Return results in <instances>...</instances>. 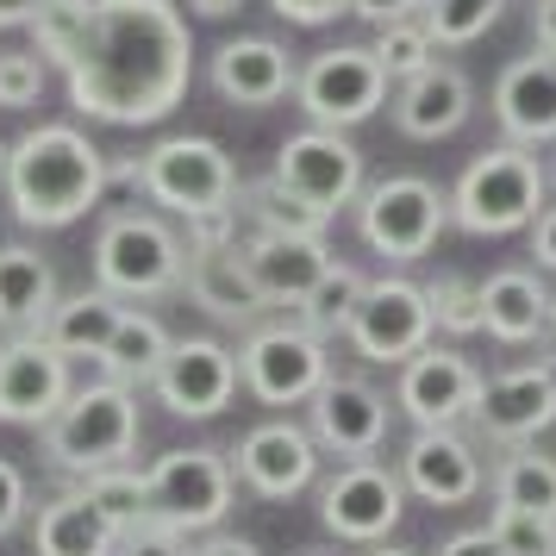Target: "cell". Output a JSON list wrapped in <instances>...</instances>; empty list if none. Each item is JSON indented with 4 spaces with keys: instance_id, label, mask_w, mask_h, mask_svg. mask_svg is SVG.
I'll return each instance as SVG.
<instances>
[{
    "instance_id": "60d3db41",
    "label": "cell",
    "mask_w": 556,
    "mask_h": 556,
    "mask_svg": "<svg viewBox=\"0 0 556 556\" xmlns=\"http://www.w3.org/2000/svg\"><path fill=\"white\" fill-rule=\"evenodd\" d=\"M31 513V481L26 469L13 463V456H0V538H13V531L26 526Z\"/></svg>"
},
{
    "instance_id": "f1b7e54d",
    "label": "cell",
    "mask_w": 556,
    "mask_h": 556,
    "mask_svg": "<svg viewBox=\"0 0 556 556\" xmlns=\"http://www.w3.org/2000/svg\"><path fill=\"white\" fill-rule=\"evenodd\" d=\"M119 319H126V301H119V294H106V288H76V294H63V301L51 306V319H45L38 338L76 363V356H101L106 338L119 331Z\"/></svg>"
},
{
    "instance_id": "7a4b0ae2",
    "label": "cell",
    "mask_w": 556,
    "mask_h": 556,
    "mask_svg": "<svg viewBox=\"0 0 556 556\" xmlns=\"http://www.w3.org/2000/svg\"><path fill=\"white\" fill-rule=\"evenodd\" d=\"M106 201V151L81 126H31L7 151V206L31 231H63Z\"/></svg>"
},
{
    "instance_id": "3957f363",
    "label": "cell",
    "mask_w": 556,
    "mask_h": 556,
    "mask_svg": "<svg viewBox=\"0 0 556 556\" xmlns=\"http://www.w3.org/2000/svg\"><path fill=\"white\" fill-rule=\"evenodd\" d=\"M144 438V413H138V388H119V381H81L76 394L63 401L51 426L38 431V451L51 463L56 476L88 481L101 469H119L131 463Z\"/></svg>"
},
{
    "instance_id": "8992f818",
    "label": "cell",
    "mask_w": 556,
    "mask_h": 556,
    "mask_svg": "<svg viewBox=\"0 0 556 556\" xmlns=\"http://www.w3.org/2000/svg\"><path fill=\"white\" fill-rule=\"evenodd\" d=\"M188 238V263H181V294L201 306L206 319H219L231 331H256L276 301L263 294L251 256H244V231H238V213H219V219H194L181 231Z\"/></svg>"
},
{
    "instance_id": "7402d4cb",
    "label": "cell",
    "mask_w": 556,
    "mask_h": 556,
    "mask_svg": "<svg viewBox=\"0 0 556 556\" xmlns=\"http://www.w3.org/2000/svg\"><path fill=\"white\" fill-rule=\"evenodd\" d=\"M394 469H401L406 494L426 506H469L488 488L481 444L469 431H413V444L401 451Z\"/></svg>"
},
{
    "instance_id": "4fadbf2b",
    "label": "cell",
    "mask_w": 556,
    "mask_h": 556,
    "mask_svg": "<svg viewBox=\"0 0 556 556\" xmlns=\"http://www.w3.org/2000/svg\"><path fill=\"white\" fill-rule=\"evenodd\" d=\"M481 376L476 356L451 351V344H426V351L394 369V413L413 419V431H469L481 406Z\"/></svg>"
},
{
    "instance_id": "f6af8a7d",
    "label": "cell",
    "mask_w": 556,
    "mask_h": 556,
    "mask_svg": "<svg viewBox=\"0 0 556 556\" xmlns=\"http://www.w3.org/2000/svg\"><path fill=\"white\" fill-rule=\"evenodd\" d=\"M531 269H544V276H556V201L531 219Z\"/></svg>"
},
{
    "instance_id": "ac0fdd59",
    "label": "cell",
    "mask_w": 556,
    "mask_h": 556,
    "mask_svg": "<svg viewBox=\"0 0 556 556\" xmlns=\"http://www.w3.org/2000/svg\"><path fill=\"white\" fill-rule=\"evenodd\" d=\"M226 456H231V476H238L244 494H256V501H294L306 488H319V456L326 451L294 419H263Z\"/></svg>"
},
{
    "instance_id": "2e32d148",
    "label": "cell",
    "mask_w": 556,
    "mask_h": 556,
    "mask_svg": "<svg viewBox=\"0 0 556 556\" xmlns=\"http://www.w3.org/2000/svg\"><path fill=\"white\" fill-rule=\"evenodd\" d=\"M551 426H556V363L538 356V363H513L501 376H488L469 438L494 444V451H513V444H538Z\"/></svg>"
},
{
    "instance_id": "ffe728a7",
    "label": "cell",
    "mask_w": 556,
    "mask_h": 556,
    "mask_svg": "<svg viewBox=\"0 0 556 556\" xmlns=\"http://www.w3.org/2000/svg\"><path fill=\"white\" fill-rule=\"evenodd\" d=\"M70 394H76V369H70V356L51 351L38 331L0 344V426L45 431L56 413H63Z\"/></svg>"
},
{
    "instance_id": "ee69618b",
    "label": "cell",
    "mask_w": 556,
    "mask_h": 556,
    "mask_svg": "<svg viewBox=\"0 0 556 556\" xmlns=\"http://www.w3.org/2000/svg\"><path fill=\"white\" fill-rule=\"evenodd\" d=\"M426 0H351V20H363L369 31L394 26V20H419Z\"/></svg>"
},
{
    "instance_id": "603a6c76",
    "label": "cell",
    "mask_w": 556,
    "mask_h": 556,
    "mask_svg": "<svg viewBox=\"0 0 556 556\" xmlns=\"http://www.w3.org/2000/svg\"><path fill=\"white\" fill-rule=\"evenodd\" d=\"M488 106H494L501 144H526V151L556 144V56H544V51L513 56L494 76Z\"/></svg>"
},
{
    "instance_id": "30bf717a",
    "label": "cell",
    "mask_w": 556,
    "mask_h": 556,
    "mask_svg": "<svg viewBox=\"0 0 556 556\" xmlns=\"http://www.w3.org/2000/svg\"><path fill=\"white\" fill-rule=\"evenodd\" d=\"M451 226V194L426 176H381L356 201V231L363 244L388 263H419L438 251V238Z\"/></svg>"
},
{
    "instance_id": "f546056e",
    "label": "cell",
    "mask_w": 556,
    "mask_h": 556,
    "mask_svg": "<svg viewBox=\"0 0 556 556\" xmlns=\"http://www.w3.org/2000/svg\"><path fill=\"white\" fill-rule=\"evenodd\" d=\"M169 326L156 319V313H144V306H126V319H119V331L106 338V351L94 356L101 363L106 381H119V388H151L156 369H163V356H169Z\"/></svg>"
},
{
    "instance_id": "cb8c5ba5",
    "label": "cell",
    "mask_w": 556,
    "mask_h": 556,
    "mask_svg": "<svg viewBox=\"0 0 556 556\" xmlns=\"http://www.w3.org/2000/svg\"><path fill=\"white\" fill-rule=\"evenodd\" d=\"M388 113H394V131H401V138L438 144V138H451V131L469 126V113H476V81H469V70H456V63L438 56V63L419 70L413 81H394Z\"/></svg>"
},
{
    "instance_id": "83f0119b",
    "label": "cell",
    "mask_w": 556,
    "mask_h": 556,
    "mask_svg": "<svg viewBox=\"0 0 556 556\" xmlns=\"http://www.w3.org/2000/svg\"><path fill=\"white\" fill-rule=\"evenodd\" d=\"M31 551L38 556H119V531H113V519L81 488H63V494H51L38 506Z\"/></svg>"
},
{
    "instance_id": "ba28073f",
    "label": "cell",
    "mask_w": 556,
    "mask_h": 556,
    "mask_svg": "<svg viewBox=\"0 0 556 556\" xmlns=\"http://www.w3.org/2000/svg\"><path fill=\"white\" fill-rule=\"evenodd\" d=\"M151 481V526L176 531V538H206V531H226L231 506H238V476H231L226 451H163L144 469Z\"/></svg>"
},
{
    "instance_id": "1f68e13d",
    "label": "cell",
    "mask_w": 556,
    "mask_h": 556,
    "mask_svg": "<svg viewBox=\"0 0 556 556\" xmlns=\"http://www.w3.org/2000/svg\"><path fill=\"white\" fill-rule=\"evenodd\" d=\"M231 213H238V226H244V231H313V238H326V226H331L326 213H313L306 201H294L276 176L244 181Z\"/></svg>"
},
{
    "instance_id": "db71d44e",
    "label": "cell",
    "mask_w": 556,
    "mask_h": 556,
    "mask_svg": "<svg viewBox=\"0 0 556 556\" xmlns=\"http://www.w3.org/2000/svg\"><path fill=\"white\" fill-rule=\"evenodd\" d=\"M301 556H331V551H301Z\"/></svg>"
},
{
    "instance_id": "e575fe53",
    "label": "cell",
    "mask_w": 556,
    "mask_h": 556,
    "mask_svg": "<svg viewBox=\"0 0 556 556\" xmlns=\"http://www.w3.org/2000/svg\"><path fill=\"white\" fill-rule=\"evenodd\" d=\"M88 20H94V0H38V20H31V51L45 56L51 70H70L88 38Z\"/></svg>"
},
{
    "instance_id": "d6a6232c",
    "label": "cell",
    "mask_w": 556,
    "mask_h": 556,
    "mask_svg": "<svg viewBox=\"0 0 556 556\" xmlns=\"http://www.w3.org/2000/svg\"><path fill=\"white\" fill-rule=\"evenodd\" d=\"M363 288H369V276L356 269V263H331L326 276H319V288L306 294L301 306H294V319H301L306 331H319V338H344L356 319V306H363Z\"/></svg>"
},
{
    "instance_id": "e0dca14e",
    "label": "cell",
    "mask_w": 556,
    "mask_h": 556,
    "mask_svg": "<svg viewBox=\"0 0 556 556\" xmlns=\"http://www.w3.org/2000/svg\"><path fill=\"white\" fill-rule=\"evenodd\" d=\"M388 419H394V401L381 394L369 376H338L306 401V431L313 444L338 463H363V456H381L388 444Z\"/></svg>"
},
{
    "instance_id": "6da1fadb",
    "label": "cell",
    "mask_w": 556,
    "mask_h": 556,
    "mask_svg": "<svg viewBox=\"0 0 556 556\" xmlns=\"http://www.w3.org/2000/svg\"><path fill=\"white\" fill-rule=\"evenodd\" d=\"M194 76L188 20L169 0H94V20L76 63L63 70L70 106L101 126H156L169 119Z\"/></svg>"
},
{
    "instance_id": "8fae6325",
    "label": "cell",
    "mask_w": 556,
    "mask_h": 556,
    "mask_svg": "<svg viewBox=\"0 0 556 556\" xmlns=\"http://www.w3.org/2000/svg\"><path fill=\"white\" fill-rule=\"evenodd\" d=\"M388 88L394 81L381 76V63L369 45H331V51L306 56L301 81H294V101H301L306 126L326 131H351L363 119H376L388 106Z\"/></svg>"
},
{
    "instance_id": "d4e9b609",
    "label": "cell",
    "mask_w": 556,
    "mask_h": 556,
    "mask_svg": "<svg viewBox=\"0 0 556 556\" xmlns=\"http://www.w3.org/2000/svg\"><path fill=\"white\" fill-rule=\"evenodd\" d=\"M206 76H213V94L231 106H276L294 94V81H301V70H294V56L281 51L276 38H226L219 51H213V63H206Z\"/></svg>"
},
{
    "instance_id": "f5cc1de1",
    "label": "cell",
    "mask_w": 556,
    "mask_h": 556,
    "mask_svg": "<svg viewBox=\"0 0 556 556\" xmlns=\"http://www.w3.org/2000/svg\"><path fill=\"white\" fill-rule=\"evenodd\" d=\"M7 151H13V144H7V138H0V188H7Z\"/></svg>"
},
{
    "instance_id": "4316f807",
    "label": "cell",
    "mask_w": 556,
    "mask_h": 556,
    "mask_svg": "<svg viewBox=\"0 0 556 556\" xmlns=\"http://www.w3.org/2000/svg\"><path fill=\"white\" fill-rule=\"evenodd\" d=\"M56 301H63V288H56L51 256L31 251V244H0V331L7 338L45 331Z\"/></svg>"
},
{
    "instance_id": "7bdbcfd3",
    "label": "cell",
    "mask_w": 556,
    "mask_h": 556,
    "mask_svg": "<svg viewBox=\"0 0 556 556\" xmlns=\"http://www.w3.org/2000/svg\"><path fill=\"white\" fill-rule=\"evenodd\" d=\"M288 26H331L338 13H351V0H269Z\"/></svg>"
},
{
    "instance_id": "484cf974",
    "label": "cell",
    "mask_w": 556,
    "mask_h": 556,
    "mask_svg": "<svg viewBox=\"0 0 556 556\" xmlns=\"http://www.w3.org/2000/svg\"><path fill=\"white\" fill-rule=\"evenodd\" d=\"M244 256H251L256 281L276 306H301L319 288V276L338 263L326 251V238H313V231H244Z\"/></svg>"
},
{
    "instance_id": "5bb4252c",
    "label": "cell",
    "mask_w": 556,
    "mask_h": 556,
    "mask_svg": "<svg viewBox=\"0 0 556 556\" xmlns=\"http://www.w3.org/2000/svg\"><path fill=\"white\" fill-rule=\"evenodd\" d=\"M401 513H406V481L381 456L338 463L331 476H319V526L338 544H388Z\"/></svg>"
},
{
    "instance_id": "681fc988",
    "label": "cell",
    "mask_w": 556,
    "mask_h": 556,
    "mask_svg": "<svg viewBox=\"0 0 556 556\" xmlns=\"http://www.w3.org/2000/svg\"><path fill=\"white\" fill-rule=\"evenodd\" d=\"M38 20V0H0V31H20Z\"/></svg>"
},
{
    "instance_id": "f35d334b",
    "label": "cell",
    "mask_w": 556,
    "mask_h": 556,
    "mask_svg": "<svg viewBox=\"0 0 556 556\" xmlns=\"http://www.w3.org/2000/svg\"><path fill=\"white\" fill-rule=\"evenodd\" d=\"M488 531H494L501 556H556V519H538V513L494 506V513H488Z\"/></svg>"
},
{
    "instance_id": "816d5d0a",
    "label": "cell",
    "mask_w": 556,
    "mask_h": 556,
    "mask_svg": "<svg viewBox=\"0 0 556 556\" xmlns=\"http://www.w3.org/2000/svg\"><path fill=\"white\" fill-rule=\"evenodd\" d=\"M369 556H419V551H406V544H369Z\"/></svg>"
},
{
    "instance_id": "d6986e66",
    "label": "cell",
    "mask_w": 556,
    "mask_h": 556,
    "mask_svg": "<svg viewBox=\"0 0 556 556\" xmlns=\"http://www.w3.org/2000/svg\"><path fill=\"white\" fill-rule=\"evenodd\" d=\"M238 388H244V376H238V351L226 338H176L151 381V394L176 419H219L238 401Z\"/></svg>"
},
{
    "instance_id": "9a60e30c",
    "label": "cell",
    "mask_w": 556,
    "mask_h": 556,
    "mask_svg": "<svg viewBox=\"0 0 556 556\" xmlns=\"http://www.w3.org/2000/svg\"><path fill=\"white\" fill-rule=\"evenodd\" d=\"M431 301H426V281H406V276H369L363 288V306L351 319V351L376 369H401L431 344Z\"/></svg>"
},
{
    "instance_id": "836d02e7",
    "label": "cell",
    "mask_w": 556,
    "mask_h": 556,
    "mask_svg": "<svg viewBox=\"0 0 556 556\" xmlns=\"http://www.w3.org/2000/svg\"><path fill=\"white\" fill-rule=\"evenodd\" d=\"M76 488L101 506L106 519H113V531H119V538H131L138 526H151V481H144V469L119 463V469H101V476L76 481Z\"/></svg>"
},
{
    "instance_id": "f907efd6",
    "label": "cell",
    "mask_w": 556,
    "mask_h": 556,
    "mask_svg": "<svg viewBox=\"0 0 556 556\" xmlns=\"http://www.w3.org/2000/svg\"><path fill=\"white\" fill-rule=\"evenodd\" d=\"M188 7H194L201 20H231V13H238L244 0H188Z\"/></svg>"
},
{
    "instance_id": "c3c4849f",
    "label": "cell",
    "mask_w": 556,
    "mask_h": 556,
    "mask_svg": "<svg viewBox=\"0 0 556 556\" xmlns=\"http://www.w3.org/2000/svg\"><path fill=\"white\" fill-rule=\"evenodd\" d=\"M531 38H538L544 56H556V0H538L531 7Z\"/></svg>"
},
{
    "instance_id": "7c38bea8",
    "label": "cell",
    "mask_w": 556,
    "mask_h": 556,
    "mask_svg": "<svg viewBox=\"0 0 556 556\" xmlns=\"http://www.w3.org/2000/svg\"><path fill=\"white\" fill-rule=\"evenodd\" d=\"M269 176L294 201H306L313 213H326V219H338L344 206H356L363 188H369V169H363V151L351 144V131H326V126H306L294 138H281Z\"/></svg>"
},
{
    "instance_id": "9c48e42d",
    "label": "cell",
    "mask_w": 556,
    "mask_h": 556,
    "mask_svg": "<svg viewBox=\"0 0 556 556\" xmlns=\"http://www.w3.org/2000/svg\"><path fill=\"white\" fill-rule=\"evenodd\" d=\"M238 376L256 406H306L331 381V344L301 319H263L238 344Z\"/></svg>"
},
{
    "instance_id": "74e56055",
    "label": "cell",
    "mask_w": 556,
    "mask_h": 556,
    "mask_svg": "<svg viewBox=\"0 0 556 556\" xmlns=\"http://www.w3.org/2000/svg\"><path fill=\"white\" fill-rule=\"evenodd\" d=\"M426 301H431V326L438 331H451V338H476L481 331V281L438 269L426 281Z\"/></svg>"
},
{
    "instance_id": "277c9868",
    "label": "cell",
    "mask_w": 556,
    "mask_h": 556,
    "mask_svg": "<svg viewBox=\"0 0 556 556\" xmlns=\"http://www.w3.org/2000/svg\"><path fill=\"white\" fill-rule=\"evenodd\" d=\"M544 206H551V169L538 163V151L488 144L481 156H469V169L451 188V226L476 238H506V231H531Z\"/></svg>"
},
{
    "instance_id": "ab89813d",
    "label": "cell",
    "mask_w": 556,
    "mask_h": 556,
    "mask_svg": "<svg viewBox=\"0 0 556 556\" xmlns=\"http://www.w3.org/2000/svg\"><path fill=\"white\" fill-rule=\"evenodd\" d=\"M45 81H51V63L38 51H0V106L7 113L38 106L45 101Z\"/></svg>"
},
{
    "instance_id": "bcb514c9",
    "label": "cell",
    "mask_w": 556,
    "mask_h": 556,
    "mask_svg": "<svg viewBox=\"0 0 556 556\" xmlns=\"http://www.w3.org/2000/svg\"><path fill=\"white\" fill-rule=\"evenodd\" d=\"M438 556H501V544H494L488 526H469V531H451V538L438 544Z\"/></svg>"
},
{
    "instance_id": "11a10c76",
    "label": "cell",
    "mask_w": 556,
    "mask_h": 556,
    "mask_svg": "<svg viewBox=\"0 0 556 556\" xmlns=\"http://www.w3.org/2000/svg\"><path fill=\"white\" fill-rule=\"evenodd\" d=\"M551 181H556V163H551Z\"/></svg>"
},
{
    "instance_id": "d590c367",
    "label": "cell",
    "mask_w": 556,
    "mask_h": 556,
    "mask_svg": "<svg viewBox=\"0 0 556 556\" xmlns=\"http://www.w3.org/2000/svg\"><path fill=\"white\" fill-rule=\"evenodd\" d=\"M501 13H506V0H426L419 26L431 31L438 51H463V45H476V38H488L501 26Z\"/></svg>"
},
{
    "instance_id": "5b68a950",
    "label": "cell",
    "mask_w": 556,
    "mask_h": 556,
    "mask_svg": "<svg viewBox=\"0 0 556 556\" xmlns=\"http://www.w3.org/2000/svg\"><path fill=\"white\" fill-rule=\"evenodd\" d=\"M181 263H188V238L163 213L119 206L94 231V288L119 294L126 306L181 294Z\"/></svg>"
},
{
    "instance_id": "52a82bcc",
    "label": "cell",
    "mask_w": 556,
    "mask_h": 556,
    "mask_svg": "<svg viewBox=\"0 0 556 556\" xmlns=\"http://www.w3.org/2000/svg\"><path fill=\"white\" fill-rule=\"evenodd\" d=\"M238 163H231L213 138H194V131H176V138H156L151 151H144V181H138V194L163 213H176L181 226H194V219H219L238 206Z\"/></svg>"
},
{
    "instance_id": "4dcf8cb0",
    "label": "cell",
    "mask_w": 556,
    "mask_h": 556,
    "mask_svg": "<svg viewBox=\"0 0 556 556\" xmlns=\"http://www.w3.org/2000/svg\"><path fill=\"white\" fill-rule=\"evenodd\" d=\"M494 506H513V513H538V519H556V456H544L538 444H513L494 463Z\"/></svg>"
},
{
    "instance_id": "44dd1931",
    "label": "cell",
    "mask_w": 556,
    "mask_h": 556,
    "mask_svg": "<svg viewBox=\"0 0 556 556\" xmlns=\"http://www.w3.org/2000/svg\"><path fill=\"white\" fill-rule=\"evenodd\" d=\"M481 331L506 344V351H531V344H556V288L544 281V269L513 263L481 281Z\"/></svg>"
},
{
    "instance_id": "b9f144b4",
    "label": "cell",
    "mask_w": 556,
    "mask_h": 556,
    "mask_svg": "<svg viewBox=\"0 0 556 556\" xmlns=\"http://www.w3.org/2000/svg\"><path fill=\"white\" fill-rule=\"evenodd\" d=\"M119 556H194V538H176V531L138 526L131 538H119Z\"/></svg>"
},
{
    "instance_id": "8d00e7d4",
    "label": "cell",
    "mask_w": 556,
    "mask_h": 556,
    "mask_svg": "<svg viewBox=\"0 0 556 556\" xmlns=\"http://www.w3.org/2000/svg\"><path fill=\"white\" fill-rule=\"evenodd\" d=\"M369 51H376V63H381V76L388 81H413L419 70L438 63V45H431V31L419 26V20H394V26H381L376 38H369Z\"/></svg>"
},
{
    "instance_id": "7dc6e473",
    "label": "cell",
    "mask_w": 556,
    "mask_h": 556,
    "mask_svg": "<svg viewBox=\"0 0 556 556\" xmlns=\"http://www.w3.org/2000/svg\"><path fill=\"white\" fill-rule=\"evenodd\" d=\"M194 556H263V544L238 538V531H206V538H194Z\"/></svg>"
}]
</instances>
